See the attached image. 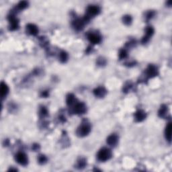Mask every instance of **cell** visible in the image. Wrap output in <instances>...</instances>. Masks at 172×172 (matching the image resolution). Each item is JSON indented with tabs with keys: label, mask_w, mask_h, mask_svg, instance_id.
<instances>
[{
	"label": "cell",
	"mask_w": 172,
	"mask_h": 172,
	"mask_svg": "<svg viewBox=\"0 0 172 172\" xmlns=\"http://www.w3.org/2000/svg\"><path fill=\"white\" fill-rule=\"evenodd\" d=\"M155 12L154 11H148V12H146V15H145V17H146V20L148 21L150 19H151L153 17L155 16Z\"/></svg>",
	"instance_id": "4316f807"
},
{
	"label": "cell",
	"mask_w": 172,
	"mask_h": 172,
	"mask_svg": "<svg viewBox=\"0 0 172 172\" xmlns=\"http://www.w3.org/2000/svg\"><path fill=\"white\" fill-rule=\"evenodd\" d=\"M47 161H48L47 157H46L44 155L41 154V155H38V162L39 164H40V165H44V164H45L46 162H47Z\"/></svg>",
	"instance_id": "d4e9b609"
},
{
	"label": "cell",
	"mask_w": 172,
	"mask_h": 172,
	"mask_svg": "<svg viewBox=\"0 0 172 172\" xmlns=\"http://www.w3.org/2000/svg\"><path fill=\"white\" fill-rule=\"evenodd\" d=\"M132 87V84L130 83V82H127V83L124 85V87H123V92L124 93L128 92V91L131 89Z\"/></svg>",
	"instance_id": "484cf974"
},
{
	"label": "cell",
	"mask_w": 172,
	"mask_h": 172,
	"mask_svg": "<svg viewBox=\"0 0 172 172\" xmlns=\"http://www.w3.org/2000/svg\"><path fill=\"white\" fill-rule=\"evenodd\" d=\"M127 56H128V52H127V50L126 49L123 48V49L120 50V51H119V53H118L119 59L120 60L124 59V58H126L127 57Z\"/></svg>",
	"instance_id": "cb8c5ba5"
},
{
	"label": "cell",
	"mask_w": 172,
	"mask_h": 172,
	"mask_svg": "<svg viewBox=\"0 0 172 172\" xmlns=\"http://www.w3.org/2000/svg\"><path fill=\"white\" fill-rule=\"evenodd\" d=\"M40 42L42 44V46H44V47H46V46L48 45V40L44 38V37H41V38H40Z\"/></svg>",
	"instance_id": "f1b7e54d"
},
{
	"label": "cell",
	"mask_w": 172,
	"mask_h": 172,
	"mask_svg": "<svg viewBox=\"0 0 172 172\" xmlns=\"http://www.w3.org/2000/svg\"><path fill=\"white\" fill-rule=\"evenodd\" d=\"M93 92L95 97H99V98H102V97H104L106 95L108 91L104 87L99 86V87H97L93 89Z\"/></svg>",
	"instance_id": "8fae6325"
},
{
	"label": "cell",
	"mask_w": 172,
	"mask_h": 172,
	"mask_svg": "<svg viewBox=\"0 0 172 172\" xmlns=\"http://www.w3.org/2000/svg\"><path fill=\"white\" fill-rule=\"evenodd\" d=\"M154 28L152 26H147L145 29V34L144 36L142 37V40H141V42L142 44H146L148 41H149L150 38H151V36H153L154 34Z\"/></svg>",
	"instance_id": "30bf717a"
},
{
	"label": "cell",
	"mask_w": 172,
	"mask_h": 172,
	"mask_svg": "<svg viewBox=\"0 0 172 172\" xmlns=\"http://www.w3.org/2000/svg\"><path fill=\"white\" fill-rule=\"evenodd\" d=\"M87 165V161L85 158H80L77 162L76 164V168L79 169H82L85 168V166Z\"/></svg>",
	"instance_id": "44dd1931"
},
{
	"label": "cell",
	"mask_w": 172,
	"mask_h": 172,
	"mask_svg": "<svg viewBox=\"0 0 172 172\" xmlns=\"http://www.w3.org/2000/svg\"><path fill=\"white\" fill-rule=\"evenodd\" d=\"M91 50H92L91 46H89V47L87 48V50H86V53H89V52L91 51Z\"/></svg>",
	"instance_id": "e575fe53"
},
{
	"label": "cell",
	"mask_w": 172,
	"mask_h": 172,
	"mask_svg": "<svg viewBox=\"0 0 172 172\" xmlns=\"http://www.w3.org/2000/svg\"><path fill=\"white\" fill-rule=\"evenodd\" d=\"M87 37L88 40L90 42V43L93 44H99L102 40V38L101 36L98 33H95L93 32H89L87 34Z\"/></svg>",
	"instance_id": "ba28073f"
},
{
	"label": "cell",
	"mask_w": 172,
	"mask_h": 172,
	"mask_svg": "<svg viewBox=\"0 0 172 172\" xmlns=\"http://www.w3.org/2000/svg\"><path fill=\"white\" fill-rule=\"evenodd\" d=\"M9 91V87L7 86V85L4 82H1V89H0V91H1V99H3V98H5V97L7 96V95L8 94Z\"/></svg>",
	"instance_id": "e0dca14e"
},
{
	"label": "cell",
	"mask_w": 172,
	"mask_h": 172,
	"mask_svg": "<svg viewBox=\"0 0 172 172\" xmlns=\"http://www.w3.org/2000/svg\"><path fill=\"white\" fill-rule=\"evenodd\" d=\"M77 101H78L77 98H76L75 95L73 94V93H69V94L67 95V97H66V103H67V105L69 108L73 106Z\"/></svg>",
	"instance_id": "2e32d148"
},
{
	"label": "cell",
	"mask_w": 172,
	"mask_h": 172,
	"mask_svg": "<svg viewBox=\"0 0 172 172\" xmlns=\"http://www.w3.org/2000/svg\"><path fill=\"white\" fill-rule=\"evenodd\" d=\"M48 114V110L46 109V107L44 106H41L40 110H39V116L40 118H44V117L47 116Z\"/></svg>",
	"instance_id": "603a6c76"
},
{
	"label": "cell",
	"mask_w": 172,
	"mask_h": 172,
	"mask_svg": "<svg viewBox=\"0 0 172 172\" xmlns=\"http://www.w3.org/2000/svg\"><path fill=\"white\" fill-rule=\"evenodd\" d=\"M60 120V121L61 122H66V118H65V117H64L63 115H61V116H59V118H58Z\"/></svg>",
	"instance_id": "836d02e7"
},
{
	"label": "cell",
	"mask_w": 172,
	"mask_h": 172,
	"mask_svg": "<svg viewBox=\"0 0 172 172\" xmlns=\"http://www.w3.org/2000/svg\"><path fill=\"white\" fill-rule=\"evenodd\" d=\"M107 144L110 146H116L118 142V136L116 134H110L106 140Z\"/></svg>",
	"instance_id": "5bb4252c"
},
{
	"label": "cell",
	"mask_w": 172,
	"mask_h": 172,
	"mask_svg": "<svg viewBox=\"0 0 172 172\" xmlns=\"http://www.w3.org/2000/svg\"><path fill=\"white\" fill-rule=\"evenodd\" d=\"M49 95V93H48V91H43L42 93H41V97H47Z\"/></svg>",
	"instance_id": "1f68e13d"
},
{
	"label": "cell",
	"mask_w": 172,
	"mask_h": 172,
	"mask_svg": "<svg viewBox=\"0 0 172 172\" xmlns=\"http://www.w3.org/2000/svg\"><path fill=\"white\" fill-rule=\"evenodd\" d=\"M9 21V30L10 31L17 30L19 28V19L15 17L13 13H11L7 17Z\"/></svg>",
	"instance_id": "8992f818"
},
{
	"label": "cell",
	"mask_w": 172,
	"mask_h": 172,
	"mask_svg": "<svg viewBox=\"0 0 172 172\" xmlns=\"http://www.w3.org/2000/svg\"><path fill=\"white\" fill-rule=\"evenodd\" d=\"M168 114H169V108L167 105L165 104L161 105L158 112V116L161 118H166L168 117Z\"/></svg>",
	"instance_id": "9a60e30c"
},
{
	"label": "cell",
	"mask_w": 172,
	"mask_h": 172,
	"mask_svg": "<svg viewBox=\"0 0 172 172\" xmlns=\"http://www.w3.org/2000/svg\"><path fill=\"white\" fill-rule=\"evenodd\" d=\"M135 45H136V41L134 40H131L126 43V47H127V48L133 47V46H134Z\"/></svg>",
	"instance_id": "f546056e"
},
{
	"label": "cell",
	"mask_w": 172,
	"mask_h": 172,
	"mask_svg": "<svg viewBox=\"0 0 172 172\" xmlns=\"http://www.w3.org/2000/svg\"><path fill=\"white\" fill-rule=\"evenodd\" d=\"M9 171H17L16 169H9Z\"/></svg>",
	"instance_id": "d590c367"
},
{
	"label": "cell",
	"mask_w": 172,
	"mask_h": 172,
	"mask_svg": "<svg viewBox=\"0 0 172 172\" xmlns=\"http://www.w3.org/2000/svg\"><path fill=\"white\" fill-rule=\"evenodd\" d=\"M15 159L17 163L20 165L26 166L28 163V158L26 154L23 152H18L15 155Z\"/></svg>",
	"instance_id": "9c48e42d"
},
{
	"label": "cell",
	"mask_w": 172,
	"mask_h": 172,
	"mask_svg": "<svg viewBox=\"0 0 172 172\" xmlns=\"http://www.w3.org/2000/svg\"><path fill=\"white\" fill-rule=\"evenodd\" d=\"M112 151L109 148L103 147L99 150L97 154V159L98 161L101 162H105L108 161L112 157Z\"/></svg>",
	"instance_id": "3957f363"
},
{
	"label": "cell",
	"mask_w": 172,
	"mask_h": 172,
	"mask_svg": "<svg viewBox=\"0 0 172 172\" xmlns=\"http://www.w3.org/2000/svg\"><path fill=\"white\" fill-rule=\"evenodd\" d=\"M88 23L86 19L83 17L82 18H75L72 22V26H73V28L77 31H81L83 30L85 27V24H87Z\"/></svg>",
	"instance_id": "52a82bcc"
},
{
	"label": "cell",
	"mask_w": 172,
	"mask_h": 172,
	"mask_svg": "<svg viewBox=\"0 0 172 172\" xmlns=\"http://www.w3.org/2000/svg\"><path fill=\"white\" fill-rule=\"evenodd\" d=\"M146 118V112L142 110H136L135 113L134 114V120L136 122H141L144 120Z\"/></svg>",
	"instance_id": "7c38bea8"
},
{
	"label": "cell",
	"mask_w": 172,
	"mask_h": 172,
	"mask_svg": "<svg viewBox=\"0 0 172 172\" xmlns=\"http://www.w3.org/2000/svg\"><path fill=\"white\" fill-rule=\"evenodd\" d=\"M136 62L135 61H131V62H126V63H125V65L128 66V67H132V66L135 65Z\"/></svg>",
	"instance_id": "d6a6232c"
},
{
	"label": "cell",
	"mask_w": 172,
	"mask_h": 172,
	"mask_svg": "<svg viewBox=\"0 0 172 172\" xmlns=\"http://www.w3.org/2000/svg\"><path fill=\"white\" fill-rule=\"evenodd\" d=\"M26 32L31 36H36L38 33V28L34 24H28L26 27Z\"/></svg>",
	"instance_id": "4fadbf2b"
},
{
	"label": "cell",
	"mask_w": 172,
	"mask_h": 172,
	"mask_svg": "<svg viewBox=\"0 0 172 172\" xmlns=\"http://www.w3.org/2000/svg\"><path fill=\"white\" fill-rule=\"evenodd\" d=\"M159 75V70L154 64H149L144 71V81L150 78H153Z\"/></svg>",
	"instance_id": "277c9868"
},
{
	"label": "cell",
	"mask_w": 172,
	"mask_h": 172,
	"mask_svg": "<svg viewBox=\"0 0 172 172\" xmlns=\"http://www.w3.org/2000/svg\"><path fill=\"white\" fill-rule=\"evenodd\" d=\"M97 64L99 66H104L106 64V60L103 57H99L97 59Z\"/></svg>",
	"instance_id": "83f0119b"
},
{
	"label": "cell",
	"mask_w": 172,
	"mask_h": 172,
	"mask_svg": "<svg viewBox=\"0 0 172 172\" xmlns=\"http://www.w3.org/2000/svg\"><path fill=\"white\" fill-rule=\"evenodd\" d=\"M40 145H39L38 144H34L32 145V150H34V151H36V150H38L39 149H40Z\"/></svg>",
	"instance_id": "4dcf8cb0"
},
{
	"label": "cell",
	"mask_w": 172,
	"mask_h": 172,
	"mask_svg": "<svg viewBox=\"0 0 172 172\" xmlns=\"http://www.w3.org/2000/svg\"><path fill=\"white\" fill-rule=\"evenodd\" d=\"M68 58H69V55L64 50H62V51L60 52L59 54H58V59H59L60 62H62V63H64L68 60Z\"/></svg>",
	"instance_id": "ffe728a7"
},
{
	"label": "cell",
	"mask_w": 172,
	"mask_h": 172,
	"mask_svg": "<svg viewBox=\"0 0 172 172\" xmlns=\"http://www.w3.org/2000/svg\"><path fill=\"white\" fill-rule=\"evenodd\" d=\"M122 22L126 26H130L132 24V17L130 15H125L122 17Z\"/></svg>",
	"instance_id": "7402d4cb"
},
{
	"label": "cell",
	"mask_w": 172,
	"mask_h": 172,
	"mask_svg": "<svg viewBox=\"0 0 172 172\" xmlns=\"http://www.w3.org/2000/svg\"><path fill=\"white\" fill-rule=\"evenodd\" d=\"M100 7L97 5H91L87 7V9H86L85 15H84L83 17L85 18L87 22H89L91 18L95 17V15H97L100 13Z\"/></svg>",
	"instance_id": "7a4b0ae2"
},
{
	"label": "cell",
	"mask_w": 172,
	"mask_h": 172,
	"mask_svg": "<svg viewBox=\"0 0 172 172\" xmlns=\"http://www.w3.org/2000/svg\"><path fill=\"white\" fill-rule=\"evenodd\" d=\"M28 3L26 1H19V2L17 3L15 6L14 10L15 11H21L23 10V9H26V7H28Z\"/></svg>",
	"instance_id": "d6986e66"
},
{
	"label": "cell",
	"mask_w": 172,
	"mask_h": 172,
	"mask_svg": "<svg viewBox=\"0 0 172 172\" xmlns=\"http://www.w3.org/2000/svg\"><path fill=\"white\" fill-rule=\"evenodd\" d=\"M165 138L169 142H171V122H169L166 126L165 130Z\"/></svg>",
	"instance_id": "ac0fdd59"
},
{
	"label": "cell",
	"mask_w": 172,
	"mask_h": 172,
	"mask_svg": "<svg viewBox=\"0 0 172 172\" xmlns=\"http://www.w3.org/2000/svg\"><path fill=\"white\" fill-rule=\"evenodd\" d=\"M91 130V126L90 123H89L87 120H83L76 130V134L79 137H85L90 133Z\"/></svg>",
	"instance_id": "6da1fadb"
},
{
	"label": "cell",
	"mask_w": 172,
	"mask_h": 172,
	"mask_svg": "<svg viewBox=\"0 0 172 172\" xmlns=\"http://www.w3.org/2000/svg\"><path fill=\"white\" fill-rule=\"evenodd\" d=\"M71 112L72 114L81 115L85 114L87 112V107L83 102H79L77 101L73 106L71 108Z\"/></svg>",
	"instance_id": "5b68a950"
}]
</instances>
